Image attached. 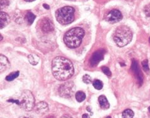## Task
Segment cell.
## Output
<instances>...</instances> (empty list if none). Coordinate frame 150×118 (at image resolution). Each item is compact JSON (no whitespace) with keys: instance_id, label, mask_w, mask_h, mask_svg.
<instances>
[{"instance_id":"5b68a950","label":"cell","mask_w":150,"mask_h":118,"mask_svg":"<svg viewBox=\"0 0 150 118\" xmlns=\"http://www.w3.org/2000/svg\"><path fill=\"white\" fill-rule=\"evenodd\" d=\"M74 9L71 6H64L56 11V18L62 25H68L74 20Z\"/></svg>"},{"instance_id":"ba28073f","label":"cell","mask_w":150,"mask_h":118,"mask_svg":"<svg viewBox=\"0 0 150 118\" xmlns=\"http://www.w3.org/2000/svg\"><path fill=\"white\" fill-rule=\"evenodd\" d=\"M131 70L133 74L134 75L135 78L137 81V83H138L139 86L142 85L143 83V73L141 72L140 68L138 65V63L135 60H132V65H131Z\"/></svg>"},{"instance_id":"5bb4252c","label":"cell","mask_w":150,"mask_h":118,"mask_svg":"<svg viewBox=\"0 0 150 118\" xmlns=\"http://www.w3.org/2000/svg\"><path fill=\"white\" fill-rule=\"evenodd\" d=\"M98 102L100 107L103 109H108L110 107V104L105 95H100L98 97Z\"/></svg>"},{"instance_id":"836d02e7","label":"cell","mask_w":150,"mask_h":118,"mask_svg":"<svg viewBox=\"0 0 150 118\" xmlns=\"http://www.w3.org/2000/svg\"><path fill=\"white\" fill-rule=\"evenodd\" d=\"M149 43H150V37H149Z\"/></svg>"},{"instance_id":"d6a6232c","label":"cell","mask_w":150,"mask_h":118,"mask_svg":"<svg viewBox=\"0 0 150 118\" xmlns=\"http://www.w3.org/2000/svg\"><path fill=\"white\" fill-rule=\"evenodd\" d=\"M107 118H111V117H110V116H108V117H107Z\"/></svg>"},{"instance_id":"7a4b0ae2","label":"cell","mask_w":150,"mask_h":118,"mask_svg":"<svg viewBox=\"0 0 150 118\" xmlns=\"http://www.w3.org/2000/svg\"><path fill=\"white\" fill-rule=\"evenodd\" d=\"M85 34V31L81 28L74 27L70 29L64 36V44L69 48H77L81 44Z\"/></svg>"},{"instance_id":"d4e9b609","label":"cell","mask_w":150,"mask_h":118,"mask_svg":"<svg viewBox=\"0 0 150 118\" xmlns=\"http://www.w3.org/2000/svg\"><path fill=\"white\" fill-rule=\"evenodd\" d=\"M8 4H9V2H8V0H1V8L4 6H6L7 5H8Z\"/></svg>"},{"instance_id":"4dcf8cb0","label":"cell","mask_w":150,"mask_h":118,"mask_svg":"<svg viewBox=\"0 0 150 118\" xmlns=\"http://www.w3.org/2000/svg\"><path fill=\"white\" fill-rule=\"evenodd\" d=\"M148 111L149 112V113H150V106L149 107H148Z\"/></svg>"},{"instance_id":"7402d4cb","label":"cell","mask_w":150,"mask_h":118,"mask_svg":"<svg viewBox=\"0 0 150 118\" xmlns=\"http://www.w3.org/2000/svg\"><path fill=\"white\" fill-rule=\"evenodd\" d=\"M83 82L86 84H90L92 82V78L90 75L86 74L83 77Z\"/></svg>"},{"instance_id":"30bf717a","label":"cell","mask_w":150,"mask_h":118,"mask_svg":"<svg viewBox=\"0 0 150 118\" xmlns=\"http://www.w3.org/2000/svg\"><path fill=\"white\" fill-rule=\"evenodd\" d=\"M105 50L100 49L95 51L90 59V65L91 66H97L98 63L103 60L104 54H105Z\"/></svg>"},{"instance_id":"83f0119b","label":"cell","mask_w":150,"mask_h":118,"mask_svg":"<svg viewBox=\"0 0 150 118\" xmlns=\"http://www.w3.org/2000/svg\"><path fill=\"white\" fill-rule=\"evenodd\" d=\"M19 118H32L31 116H21Z\"/></svg>"},{"instance_id":"484cf974","label":"cell","mask_w":150,"mask_h":118,"mask_svg":"<svg viewBox=\"0 0 150 118\" xmlns=\"http://www.w3.org/2000/svg\"><path fill=\"white\" fill-rule=\"evenodd\" d=\"M90 116L88 114H83V116H82V118H90Z\"/></svg>"},{"instance_id":"603a6c76","label":"cell","mask_w":150,"mask_h":118,"mask_svg":"<svg viewBox=\"0 0 150 118\" xmlns=\"http://www.w3.org/2000/svg\"><path fill=\"white\" fill-rule=\"evenodd\" d=\"M102 70L103 71V73H105V75L108 76V77H111L112 73H111V71H110L109 68H108V67H107V66H102Z\"/></svg>"},{"instance_id":"ffe728a7","label":"cell","mask_w":150,"mask_h":118,"mask_svg":"<svg viewBox=\"0 0 150 118\" xmlns=\"http://www.w3.org/2000/svg\"><path fill=\"white\" fill-rule=\"evenodd\" d=\"M93 86L97 90H100L103 88V83L102 81L99 80H95L93 82Z\"/></svg>"},{"instance_id":"e0dca14e","label":"cell","mask_w":150,"mask_h":118,"mask_svg":"<svg viewBox=\"0 0 150 118\" xmlns=\"http://www.w3.org/2000/svg\"><path fill=\"white\" fill-rule=\"evenodd\" d=\"M75 98L78 102H82L84 101L86 99V95L84 92L82 91H78L77 92L76 94H75Z\"/></svg>"},{"instance_id":"44dd1931","label":"cell","mask_w":150,"mask_h":118,"mask_svg":"<svg viewBox=\"0 0 150 118\" xmlns=\"http://www.w3.org/2000/svg\"><path fill=\"white\" fill-rule=\"evenodd\" d=\"M141 65H142L143 69L144 70L145 72L147 73H149V65H148V60H144L142 63H141Z\"/></svg>"},{"instance_id":"2e32d148","label":"cell","mask_w":150,"mask_h":118,"mask_svg":"<svg viewBox=\"0 0 150 118\" xmlns=\"http://www.w3.org/2000/svg\"><path fill=\"white\" fill-rule=\"evenodd\" d=\"M35 18H36V16L30 11L27 12L25 15V20L27 21L28 25H32L33 22H34Z\"/></svg>"},{"instance_id":"f546056e","label":"cell","mask_w":150,"mask_h":118,"mask_svg":"<svg viewBox=\"0 0 150 118\" xmlns=\"http://www.w3.org/2000/svg\"><path fill=\"white\" fill-rule=\"evenodd\" d=\"M24 1H25L27 2H32V1H35V0H24Z\"/></svg>"},{"instance_id":"4316f807","label":"cell","mask_w":150,"mask_h":118,"mask_svg":"<svg viewBox=\"0 0 150 118\" xmlns=\"http://www.w3.org/2000/svg\"><path fill=\"white\" fill-rule=\"evenodd\" d=\"M43 6L45 8V9H47V10H49L50 9V6L47 5V4H44Z\"/></svg>"},{"instance_id":"d6986e66","label":"cell","mask_w":150,"mask_h":118,"mask_svg":"<svg viewBox=\"0 0 150 118\" xmlns=\"http://www.w3.org/2000/svg\"><path fill=\"white\" fill-rule=\"evenodd\" d=\"M19 74H20L19 71H15V72H12L9 75L7 76V77H6V80L8 82L13 81V80H15V78H16L18 77Z\"/></svg>"},{"instance_id":"ac0fdd59","label":"cell","mask_w":150,"mask_h":118,"mask_svg":"<svg viewBox=\"0 0 150 118\" xmlns=\"http://www.w3.org/2000/svg\"><path fill=\"white\" fill-rule=\"evenodd\" d=\"M134 115V112H133L131 109H126V110L123 111L122 114V118H133Z\"/></svg>"},{"instance_id":"f1b7e54d","label":"cell","mask_w":150,"mask_h":118,"mask_svg":"<svg viewBox=\"0 0 150 118\" xmlns=\"http://www.w3.org/2000/svg\"><path fill=\"white\" fill-rule=\"evenodd\" d=\"M61 118H72L71 117H69V116H63V117H62Z\"/></svg>"},{"instance_id":"9c48e42d","label":"cell","mask_w":150,"mask_h":118,"mask_svg":"<svg viewBox=\"0 0 150 118\" xmlns=\"http://www.w3.org/2000/svg\"><path fill=\"white\" fill-rule=\"evenodd\" d=\"M122 19V15L118 10H112L106 15L105 20L111 23H117Z\"/></svg>"},{"instance_id":"52a82bcc","label":"cell","mask_w":150,"mask_h":118,"mask_svg":"<svg viewBox=\"0 0 150 118\" xmlns=\"http://www.w3.org/2000/svg\"><path fill=\"white\" fill-rule=\"evenodd\" d=\"M39 23L40 31L43 33H48L54 30V26L52 21L49 18L45 17L42 18Z\"/></svg>"},{"instance_id":"3957f363","label":"cell","mask_w":150,"mask_h":118,"mask_svg":"<svg viewBox=\"0 0 150 118\" xmlns=\"http://www.w3.org/2000/svg\"><path fill=\"white\" fill-rule=\"evenodd\" d=\"M132 39V32L126 25H120L115 29L113 35V39L116 45L120 48L130 43Z\"/></svg>"},{"instance_id":"277c9868","label":"cell","mask_w":150,"mask_h":118,"mask_svg":"<svg viewBox=\"0 0 150 118\" xmlns=\"http://www.w3.org/2000/svg\"><path fill=\"white\" fill-rule=\"evenodd\" d=\"M8 102L15 103L23 110L30 111L34 107L35 98L30 91L26 90L23 91L18 98L10 99L8 100Z\"/></svg>"},{"instance_id":"cb8c5ba5","label":"cell","mask_w":150,"mask_h":118,"mask_svg":"<svg viewBox=\"0 0 150 118\" xmlns=\"http://www.w3.org/2000/svg\"><path fill=\"white\" fill-rule=\"evenodd\" d=\"M144 12L145 15L148 17H150V4H148L146 6H145L144 8Z\"/></svg>"},{"instance_id":"1f68e13d","label":"cell","mask_w":150,"mask_h":118,"mask_svg":"<svg viewBox=\"0 0 150 118\" xmlns=\"http://www.w3.org/2000/svg\"><path fill=\"white\" fill-rule=\"evenodd\" d=\"M3 39V37H2V36L1 35V41Z\"/></svg>"},{"instance_id":"4fadbf2b","label":"cell","mask_w":150,"mask_h":118,"mask_svg":"<svg viewBox=\"0 0 150 118\" xmlns=\"http://www.w3.org/2000/svg\"><path fill=\"white\" fill-rule=\"evenodd\" d=\"M10 18L9 15L6 13L1 11V14H0V26H1V28L2 29L5 27L10 22Z\"/></svg>"},{"instance_id":"8fae6325","label":"cell","mask_w":150,"mask_h":118,"mask_svg":"<svg viewBox=\"0 0 150 118\" xmlns=\"http://www.w3.org/2000/svg\"><path fill=\"white\" fill-rule=\"evenodd\" d=\"M34 110L39 114H44L49 111L48 104L45 102L42 101V102L37 103L35 105V106L34 107Z\"/></svg>"},{"instance_id":"9a60e30c","label":"cell","mask_w":150,"mask_h":118,"mask_svg":"<svg viewBox=\"0 0 150 118\" xmlns=\"http://www.w3.org/2000/svg\"><path fill=\"white\" fill-rule=\"evenodd\" d=\"M28 61L32 65H37L39 62V57L35 54H29L28 56Z\"/></svg>"},{"instance_id":"6da1fadb","label":"cell","mask_w":150,"mask_h":118,"mask_svg":"<svg viewBox=\"0 0 150 118\" xmlns=\"http://www.w3.org/2000/svg\"><path fill=\"white\" fill-rule=\"evenodd\" d=\"M52 74L57 80L64 81L69 79L74 74V66L72 62L68 59L62 57H56L52 62Z\"/></svg>"},{"instance_id":"7c38bea8","label":"cell","mask_w":150,"mask_h":118,"mask_svg":"<svg viewBox=\"0 0 150 118\" xmlns=\"http://www.w3.org/2000/svg\"><path fill=\"white\" fill-rule=\"evenodd\" d=\"M0 64H1V70H0L1 73L7 70L10 67V61H8V58L3 54H1L0 56Z\"/></svg>"},{"instance_id":"8992f818","label":"cell","mask_w":150,"mask_h":118,"mask_svg":"<svg viewBox=\"0 0 150 118\" xmlns=\"http://www.w3.org/2000/svg\"><path fill=\"white\" fill-rule=\"evenodd\" d=\"M75 90L74 84L73 82H66L59 87V94L63 98H71L74 94Z\"/></svg>"}]
</instances>
